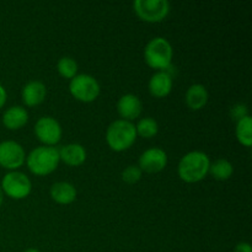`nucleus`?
Returning <instances> with one entry per match:
<instances>
[{"instance_id":"obj_13","label":"nucleus","mask_w":252,"mask_h":252,"mask_svg":"<svg viewBox=\"0 0 252 252\" xmlns=\"http://www.w3.org/2000/svg\"><path fill=\"white\" fill-rule=\"evenodd\" d=\"M46 85L39 80L29 81V83L22 88L21 91L22 100H24V102L26 103L27 106L39 105V103L46 98Z\"/></svg>"},{"instance_id":"obj_16","label":"nucleus","mask_w":252,"mask_h":252,"mask_svg":"<svg viewBox=\"0 0 252 252\" xmlns=\"http://www.w3.org/2000/svg\"><path fill=\"white\" fill-rule=\"evenodd\" d=\"M76 189L70 182L59 181L52 185L51 197L59 204H70L76 199Z\"/></svg>"},{"instance_id":"obj_27","label":"nucleus","mask_w":252,"mask_h":252,"mask_svg":"<svg viewBox=\"0 0 252 252\" xmlns=\"http://www.w3.org/2000/svg\"><path fill=\"white\" fill-rule=\"evenodd\" d=\"M2 203V191H1V187H0V206Z\"/></svg>"},{"instance_id":"obj_10","label":"nucleus","mask_w":252,"mask_h":252,"mask_svg":"<svg viewBox=\"0 0 252 252\" xmlns=\"http://www.w3.org/2000/svg\"><path fill=\"white\" fill-rule=\"evenodd\" d=\"M166 164V153L157 147L144 150L139 157V169L145 172H159L165 169Z\"/></svg>"},{"instance_id":"obj_15","label":"nucleus","mask_w":252,"mask_h":252,"mask_svg":"<svg viewBox=\"0 0 252 252\" xmlns=\"http://www.w3.org/2000/svg\"><path fill=\"white\" fill-rule=\"evenodd\" d=\"M29 121V113L22 106H11L2 113V125L7 129H20Z\"/></svg>"},{"instance_id":"obj_22","label":"nucleus","mask_w":252,"mask_h":252,"mask_svg":"<svg viewBox=\"0 0 252 252\" xmlns=\"http://www.w3.org/2000/svg\"><path fill=\"white\" fill-rule=\"evenodd\" d=\"M142 170L137 165H129L122 171V180L127 184H135L142 177Z\"/></svg>"},{"instance_id":"obj_4","label":"nucleus","mask_w":252,"mask_h":252,"mask_svg":"<svg viewBox=\"0 0 252 252\" xmlns=\"http://www.w3.org/2000/svg\"><path fill=\"white\" fill-rule=\"evenodd\" d=\"M174 49L171 43L164 37L150 39L144 48V59L148 65L159 71H166L171 66Z\"/></svg>"},{"instance_id":"obj_24","label":"nucleus","mask_w":252,"mask_h":252,"mask_svg":"<svg viewBox=\"0 0 252 252\" xmlns=\"http://www.w3.org/2000/svg\"><path fill=\"white\" fill-rule=\"evenodd\" d=\"M234 252H252V248L249 243H239L234 249Z\"/></svg>"},{"instance_id":"obj_1","label":"nucleus","mask_w":252,"mask_h":252,"mask_svg":"<svg viewBox=\"0 0 252 252\" xmlns=\"http://www.w3.org/2000/svg\"><path fill=\"white\" fill-rule=\"evenodd\" d=\"M211 160L206 153L201 150H193L181 158L177 166L180 179L185 182H198L203 180L209 172Z\"/></svg>"},{"instance_id":"obj_9","label":"nucleus","mask_w":252,"mask_h":252,"mask_svg":"<svg viewBox=\"0 0 252 252\" xmlns=\"http://www.w3.org/2000/svg\"><path fill=\"white\" fill-rule=\"evenodd\" d=\"M34 134L42 143H44V145L53 147L61 140L62 127L56 118L44 116L38 118L34 125Z\"/></svg>"},{"instance_id":"obj_17","label":"nucleus","mask_w":252,"mask_h":252,"mask_svg":"<svg viewBox=\"0 0 252 252\" xmlns=\"http://www.w3.org/2000/svg\"><path fill=\"white\" fill-rule=\"evenodd\" d=\"M185 101L191 110H201L208 102V91L202 84H193L189 86L185 95Z\"/></svg>"},{"instance_id":"obj_19","label":"nucleus","mask_w":252,"mask_h":252,"mask_svg":"<svg viewBox=\"0 0 252 252\" xmlns=\"http://www.w3.org/2000/svg\"><path fill=\"white\" fill-rule=\"evenodd\" d=\"M236 138L239 142L245 147H251L252 144V118L250 115L245 116L244 118L236 122L235 128Z\"/></svg>"},{"instance_id":"obj_25","label":"nucleus","mask_w":252,"mask_h":252,"mask_svg":"<svg viewBox=\"0 0 252 252\" xmlns=\"http://www.w3.org/2000/svg\"><path fill=\"white\" fill-rule=\"evenodd\" d=\"M6 98H7L6 90H5L4 86L0 84V108L5 105V102H6Z\"/></svg>"},{"instance_id":"obj_23","label":"nucleus","mask_w":252,"mask_h":252,"mask_svg":"<svg viewBox=\"0 0 252 252\" xmlns=\"http://www.w3.org/2000/svg\"><path fill=\"white\" fill-rule=\"evenodd\" d=\"M248 115V106H246L245 103H235V105L230 107V117L233 118V120H235L236 122Z\"/></svg>"},{"instance_id":"obj_6","label":"nucleus","mask_w":252,"mask_h":252,"mask_svg":"<svg viewBox=\"0 0 252 252\" xmlns=\"http://www.w3.org/2000/svg\"><path fill=\"white\" fill-rule=\"evenodd\" d=\"M1 191L10 198L22 199L31 193V180L20 171H10L1 180Z\"/></svg>"},{"instance_id":"obj_8","label":"nucleus","mask_w":252,"mask_h":252,"mask_svg":"<svg viewBox=\"0 0 252 252\" xmlns=\"http://www.w3.org/2000/svg\"><path fill=\"white\" fill-rule=\"evenodd\" d=\"M26 160V154L20 143L4 140L0 143V166L15 171Z\"/></svg>"},{"instance_id":"obj_12","label":"nucleus","mask_w":252,"mask_h":252,"mask_svg":"<svg viewBox=\"0 0 252 252\" xmlns=\"http://www.w3.org/2000/svg\"><path fill=\"white\" fill-rule=\"evenodd\" d=\"M149 91L155 97H165L171 93L172 76L169 71H157L149 80Z\"/></svg>"},{"instance_id":"obj_2","label":"nucleus","mask_w":252,"mask_h":252,"mask_svg":"<svg viewBox=\"0 0 252 252\" xmlns=\"http://www.w3.org/2000/svg\"><path fill=\"white\" fill-rule=\"evenodd\" d=\"M137 139L135 125L130 121L116 120L106 130V142L115 152H123L134 144Z\"/></svg>"},{"instance_id":"obj_18","label":"nucleus","mask_w":252,"mask_h":252,"mask_svg":"<svg viewBox=\"0 0 252 252\" xmlns=\"http://www.w3.org/2000/svg\"><path fill=\"white\" fill-rule=\"evenodd\" d=\"M209 172H211V175L216 180L224 181V180L230 179L231 175H233L234 172V167L233 164H231L229 160L224 159V158H219V159L211 162Z\"/></svg>"},{"instance_id":"obj_5","label":"nucleus","mask_w":252,"mask_h":252,"mask_svg":"<svg viewBox=\"0 0 252 252\" xmlns=\"http://www.w3.org/2000/svg\"><path fill=\"white\" fill-rule=\"evenodd\" d=\"M71 95L83 102H91L100 95V84L90 74H76L69 83Z\"/></svg>"},{"instance_id":"obj_11","label":"nucleus","mask_w":252,"mask_h":252,"mask_svg":"<svg viewBox=\"0 0 252 252\" xmlns=\"http://www.w3.org/2000/svg\"><path fill=\"white\" fill-rule=\"evenodd\" d=\"M142 101L139 97L133 94H126L122 95L117 101V111L122 120L130 121L138 118L142 113Z\"/></svg>"},{"instance_id":"obj_21","label":"nucleus","mask_w":252,"mask_h":252,"mask_svg":"<svg viewBox=\"0 0 252 252\" xmlns=\"http://www.w3.org/2000/svg\"><path fill=\"white\" fill-rule=\"evenodd\" d=\"M59 74L66 79H73L78 71V63L71 57H62L57 63Z\"/></svg>"},{"instance_id":"obj_14","label":"nucleus","mask_w":252,"mask_h":252,"mask_svg":"<svg viewBox=\"0 0 252 252\" xmlns=\"http://www.w3.org/2000/svg\"><path fill=\"white\" fill-rule=\"evenodd\" d=\"M59 159L69 166H79L86 159V150L79 143H69L59 150Z\"/></svg>"},{"instance_id":"obj_20","label":"nucleus","mask_w":252,"mask_h":252,"mask_svg":"<svg viewBox=\"0 0 252 252\" xmlns=\"http://www.w3.org/2000/svg\"><path fill=\"white\" fill-rule=\"evenodd\" d=\"M135 130H137V135L139 134L143 138H152L157 135L159 126L154 118L144 117L138 121V123L135 125Z\"/></svg>"},{"instance_id":"obj_3","label":"nucleus","mask_w":252,"mask_h":252,"mask_svg":"<svg viewBox=\"0 0 252 252\" xmlns=\"http://www.w3.org/2000/svg\"><path fill=\"white\" fill-rule=\"evenodd\" d=\"M59 150L49 145H41L30 152L26 162L30 171L34 175H48L53 172L58 166Z\"/></svg>"},{"instance_id":"obj_26","label":"nucleus","mask_w":252,"mask_h":252,"mask_svg":"<svg viewBox=\"0 0 252 252\" xmlns=\"http://www.w3.org/2000/svg\"><path fill=\"white\" fill-rule=\"evenodd\" d=\"M24 252H41L39 250H37V249H33V248H31V249H27V250H25Z\"/></svg>"},{"instance_id":"obj_7","label":"nucleus","mask_w":252,"mask_h":252,"mask_svg":"<svg viewBox=\"0 0 252 252\" xmlns=\"http://www.w3.org/2000/svg\"><path fill=\"white\" fill-rule=\"evenodd\" d=\"M133 9L144 21L160 22L169 15L170 2L167 0H135Z\"/></svg>"}]
</instances>
